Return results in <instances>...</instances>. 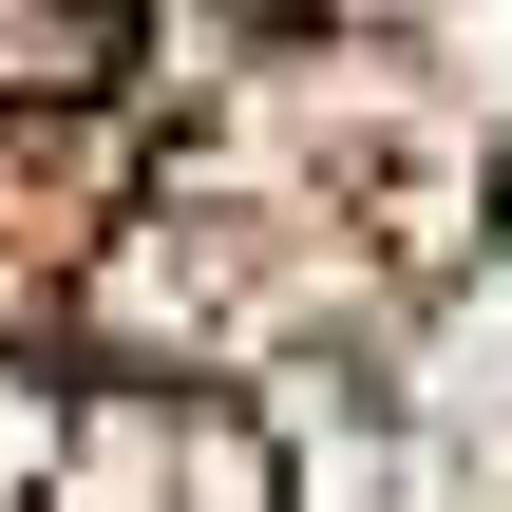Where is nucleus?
<instances>
[{"label": "nucleus", "instance_id": "f257e3e1", "mask_svg": "<svg viewBox=\"0 0 512 512\" xmlns=\"http://www.w3.org/2000/svg\"><path fill=\"white\" fill-rule=\"evenodd\" d=\"M512 152V0H0V323L285 361L418 304Z\"/></svg>", "mask_w": 512, "mask_h": 512}, {"label": "nucleus", "instance_id": "f03ea898", "mask_svg": "<svg viewBox=\"0 0 512 512\" xmlns=\"http://www.w3.org/2000/svg\"><path fill=\"white\" fill-rule=\"evenodd\" d=\"M0 512H266V456L190 380H0Z\"/></svg>", "mask_w": 512, "mask_h": 512}]
</instances>
